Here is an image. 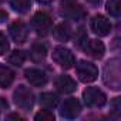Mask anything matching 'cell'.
I'll list each match as a JSON object with an SVG mask.
<instances>
[{
  "label": "cell",
  "instance_id": "2",
  "mask_svg": "<svg viewBox=\"0 0 121 121\" xmlns=\"http://www.w3.org/2000/svg\"><path fill=\"white\" fill-rule=\"evenodd\" d=\"M13 100H14V104L17 107L24 108V110H30L33 107V104H34V94H33V91L29 87L19 86L14 90Z\"/></svg>",
  "mask_w": 121,
  "mask_h": 121
},
{
  "label": "cell",
  "instance_id": "20",
  "mask_svg": "<svg viewBox=\"0 0 121 121\" xmlns=\"http://www.w3.org/2000/svg\"><path fill=\"white\" fill-rule=\"evenodd\" d=\"M107 12L114 17H120V14H121V0H108L107 2Z\"/></svg>",
  "mask_w": 121,
  "mask_h": 121
},
{
  "label": "cell",
  "instance_id": "17",
  "mask_svg": "<svg viewBox=\"0 0 121 121\" xmlns=\"http://www.w3.org/2000/svg\"><path fill=\"white\" fill-rule=\"evenodd\" d=\"M30 53H31L33 60H36V61H40V60H43V58L46 57V54H47V48H46L44 44H41V43H36V44H33Z\"/></svg>",
  "mask_w": 121,
  "mask_h": 121
},
{
  "label": "cell",
  "instance_id": "12",
  "mask_svg": "<svg viewBox=\"0 0 121 121\" xmlns=\"http://www.w3.org/2000/svg\"><path fill=\"white\" fill-rule=\"evenodd\" d=\"M56 87L58 91H61L64 94H70V93L76 91L77 84L70 76H58L56 78Z\"/></svg>",
  "mask_w": 121,
  "mask_h": 121
},
{
  "label": "cell",
  "instance_id": "9",
  "mask_svg": "<svg viewBox=\"0 0 121 121\" xmlns=\"http://www.w3.org/2000/svg\"><path fill=\"white\" fill-rule=\"evenodd\" d=\"M91 30L98 36H107L111 31V23L103 14H97L91 19Z\"/></svg>",
  "mask_w": 121,
  "mask_h": 121
},
{
  "label": "cell",
  "instance_id": "4",
  "mask_svg": "<svg viewBox=\"0 0 121 121\" xmlns=\"http://www.w3.org/2000/svg\"><path fill=\"white\" fill-rule=\"evenodd\" d=\"M83 98H84L86 105H88V107H103L107 103L105 94L97 87L86 88L84 93H83Z\"/></svg>",
  "mask_w": 121,
  "mask_h": 121
},
{
  "label": "cell",
  "instance_id": "15",
  "mask_svg": "<svg viewBox=\"0 0 121 121\" xmlns=\"http://www.w3.org/2000/svg\"><path fill=\"white\" fill-rule=\"evenodd\" d=\"M14 80V73L6 67V66H0V87L2 88H7Z\"/></svg>",
  "mask_w": 121,
  "mask_h": 121
},
{
  "label": "cell",
  "instance_id": "21",
  "mask_svg": "<svg viewBox=\"0 0 121 121\" xmlns=\"http://www.w3.org/2000/svg\"><path fill=\"white\" fill-rule=\"evenodd\" d=\"M36 121H54V114L47 108V110H41L40 112H37L34 115Z\"/></svg>",
  "mask_w": 121,
  "mask_h": 121
},
{
  "label": "cell",
  "instance_id": "19",
  "mask_svg": "<svg viewBox=\"0 0 121 121\" xmlns=\"http://www.w3.org/2000/svg\"><path fill=\"white\" fill-rule=\"evenodd\" d=\"M10 6L14 12L19 13H27L30 10V0H12Z\"/></svg>",
  "mask_w": 121,
  "mask_h": 121
},
{
  "label": "cell",
  "instance_id": "16",
  "mask_svg": "<svg viewBox=\"0 0 121 121\" xmlns=\"http://www.w3.org/2000/svg\"><path fill=\"white\" fill-rule=\"evenodd\" d=\"M40 104L46 108H54L58 104V95L54 93H43L40 95Z\"/></svg>",
  "mask_w": 121,
  "mask_h": 121
},
{
  "label": "cell",
  "instance_id": "1",
  "mask_svg": "<svg viewBox=\"0 0 121 121\" xmlns=\"http://www.w3.org/2000/svg\"><path fill=\"white\" fill-rule=\"evenodd\" d=\"M104 83L112 90H120L121 76H120V60L111 58L104 67Z\"/></svg>",
  "mask_w": 121,
  "mask_h": 121
},
{
  "label": "cell",
  "instance_id": "27",
  "mask_svg": "<svg viewBox=\"0 0 121 121\" xmlns=\"http://www.w3.org/2000/svg\"><path fill=\"white\" fill-rule=\"evenodd\" d=\"M7 120H24L22 115H19V114H9L7 115Z\"/></svg>",
  "mask_w": 121,
  "mask_h": 121
},
{
  "label": "cell",
  "instance_id": "22",
  "mask_svg": "<svg viewBox=\"0 0 121 121\" xmlns=\"http://www.w3.org/2000/svg\"><path fill=\"white\" fill-rule=\"evenodd\" d=\"M10 48V44H9V40L7 37L3 34V33H0V56H4Z\"/></svg>",
  "mask_w": 121,
  "mask_h": 121
},
{
  "label": "cell",
  "instance_id": "26",
  "mask_svg": "<svg viewBox=\"0 0 121 121\" xmlns=\"http://www.w3.org/2000/svg\"><path fill=\"white\" fill-rule=\"evenodd\" d=\"M9 108V104H7V101L4 100V98H2L0 97V111L2 110H7Z\"/></svg>",
  "mask_w": 121,
  "mask_h": 121
},
{
  "label": "cell",
  "instance_id": "29",
  "mask_svg": "<svg viewBox=\"0 0 121 121\" xmlns=\"http://www.w3.org/2000/svg\"><path fill=\"white\" fill-rule=\"evenodd\" d=\"M39 3H41V4H47V3H51L53 0H37Z\"/></svg>",
  "mask_w": 121,
  "mask_h": 121
},
{
  "label": "cell",
  "instance_id": "13",
  "mask_svg": "<svg viewBox=\"0 0 121 121\" xmlns=\"http://www.w3.org/2000/svg\"><path fill=\"white\" fill-rule=\"evenodd\" d=\"M86 51L93 58H101L104 56L105 47L100 40H88V41H86Z\"/></svg>",
  "mask_w": 121,
  "mask_h": 121
},
{
  "label": "cell",
  "instance_id": "24",
  "mask_svg": "<svg viewBox=\"0 0 121 121\" xmlns=\"http://www.w3.org/2000/svg\"><path fill=\"white\" fill-rule=\"evenodd\" d=\"M112 111L114 112H118L120 114V110H121V104H120V98H115L114 101H112Z\"/></svg>",
  "mask_w": 121,
  "mask_h": 121
},
{
  "label": "cell",
  "instance_id": "25",
  "mask_svg": "<svg viewBox=\"0 0 121 121\" xmlns=\"http://www.w3.org/2000/svg\"><path fill=\"white\" fill-rule=\"evenodd\" d=\"M7 13L4 12V10H2V9H0V24H2V23H4L6 20H7Z\"/></svg>",
  "mask_w": 121,
  "mask_h": 121
},
{
  "label": "cell",
  "instance_id": "8",
  "mask_svg": "<svg viewBox=\"0 0 121 121\" xmlns=\"http://www.w3.org/2000/svg\"><path fill=\"white\" fill-rule=\"evenodd\" d=\"M81 111V105H80V101L77 98H67L63 104H61V110H60V114L64 118H69V120H73L76 118Z\"/></svg>",
  "mask_w": 121,
  "mask_h": 121
},
{
  "label": "cell",
  "instance_id": "28",
  "mask_svg": "<svg viewBox=\"0 0 121 121\" xmlns=\"http://www.w3.org/2000/svg\"><path fill=\"white\" fill-rule=\"evenodd\" d=\"M87 2H88L90 4H93V6H100L103 0H87Z\"/></svg>",
  "mask_w": 121,
  "mask_h": 121
},
{
  "label": "cell",
  "instance_id": "5",
  "mask_svg": "<svg viewBox=\"0 0 121 121\" xmlns=\"http://www.w3.org/2000/svg\"><path fill=\"white\" fill-rule=\"evenodd\" d=\"M60 13H61L64 17L71 19V20H81V19L86 17L84 9L78 3H76L74 0H66V2H63Z\"/></svg>",
  "mask_w": 121,
  "mask_h": 121
},
{
  "label": "cell",
  "instance_id": "6",
  "mask_svg": "<svg viewBox=\"0 0 121 121\" xmlns=\"http://www.w3.org/2000/svg\"><path fill=\"white\" fill-rule=\"evenodd\" d=\"M31 26H33V29L36 30V33H37L39 36H46V34L51 30L53 22H51V17H50L47 13H44V12H37V13L33 16Z\"/></svg>",
  "mask_w": 121,
  "mask_h": 121
},
{
  "label": "cell",
  "instance_id": "14",
  "mask_svg": "<svg viewBox=\"0 0 121 121\" xmlns=\"http://www.w3.org/2000/svg\"><path fill=\"white\" fill-rule=\"evenodd\" d=\"M53 36L58 41H69L70 37H71V27L67 23H60V24H57L54 27Z\"/></svg>",
  "mask_w": 121,
  "mask_h": 121
},
{
  "label": "cell",
  "instance_id": "10",
  "mask_svg": "<svg viewBox=\"0 0 121 121\" xmlns=\"http://www.w3.org/2000/svg\"><path fill=\"white\" fill-rule=\"evenodd\" d=\"M9 33L12 36V39L16 41V43H24L29 37V30H27V26L23 23V22H13L9 27Z\"/></svg>",
  "mask_w": 121,
  "mask_h": 121
},
{
  "label": "cell",
  "instance_id": "7",
  "mask_svg": "<svg viewBox=\"0 0 121 121\" xmlns=\"http://www.w3.org/2000/svg\"><path fill=\"white\" fill-rule=\"evenodd\" d=\"M77 76L83 83H91V81L97 80L98 69L95 67V64L83 60V61H80L77 64Z\"/></svg>",
  "mask_w": 121,
  "mask_h": 121
},
{
  "label": "cell",
  "instance_id": "23",
  "mask_svg": "<svg viewBox=\"0 0 121 121\" xmlns=\"http://www.w3.org/2000/svg\"><path fill=\"white\" fill-rule=\"evenodd\" d=\"M87 41V36H86V33H84V29L81 27V29H78V31H77V34H76V44L77 46H83V43H86Z\"/></svg>",
  "mask_w": 121,
  "mask_h": 121
},
{
  "label": "cell",
  "instance_id": "3",
  "mask_svg": "<svg viewBox=\"0 0 121 121\" xmlns=\"http://www.w3.org/2000/svg\"><path fill=\"white\" fill-rule=\"evenodd\" d=\"M53 60L63 69H71L76 63V58H74L73 53L69 48L61 47V46H58L53 50Z\"/></svg>",
  "mask_w": 121,
  "mask_h": 121
},
{
  "label": "cell",
  "instance_id": "11",
  "mask_svg": "<svg viewBox=\"0 0 121 121\" xmlns=\"http://www.w3.org/2000/svg\"><path fill=\"white\" fill-rule=\"evenodd\" d=\"M24 77L34 87H41V86H44L47 83L46 73L41 71V70H39V69H27L24 71Z\"/></svg>",
  "mask_w": 121,
  "mask_h": 121
},
{
  "label": "cell",
  "instance_id": "18",
  "mask_svg": "<svg viewBox=\"0 0 121 121\" xmlns=\"http://www.w3.org/2000/svg\"><path fill=\"white\" fill-rule=\"evenodd\" d=\"M9 63L10 64H14V66H22L24 61H26V53L22 51V50H14L12 51V54L9 56Z\"/></svg>",
  "mask_w": 121,
  "mask_h": 121
}]
</instances>
